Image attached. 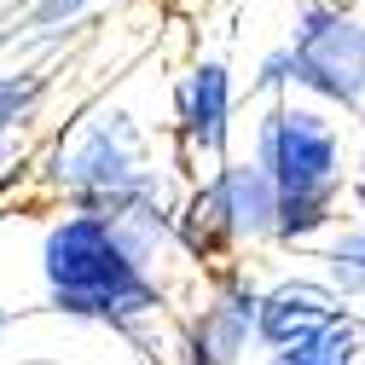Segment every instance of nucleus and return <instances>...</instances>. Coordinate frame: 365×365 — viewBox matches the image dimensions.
<instances>
[{
	"label": "nucleus",
	"instance_id": "obj_5",
	"mask_svg": "<svg viewBox=\"0 0 365 365\" xmlns=\"http://www.w3.org/2000/svg\"><path fill=\"white\" fill-rule=\"evenodd\" d=\"M284 47L290 93L365 128V0H296Z\"/></svg>",
	"mask_w": 365,
	"mask_h": 365
},
{
	"label": "nucleus",
	"instance_id": "obj_7",
	"mask_svg": "<svg viewBox=\"0 0 365 365\" xmlns=\"http://www.w3.org/2000/svg\"><path fill=\"white\" fill-rule=\"evenodd\" d=\"M238 70L220 47H197L192 58H180L174 76H168V145H174V163L180 174H203L215 168L238 133Z\"/></svg>",
	"mask_w": 365,
	"mask_h": 365
},
{
	"label": "nucleus",
	"instance_id": "obj_10",
	"mask_svg": "<svg viewBox=\"0 0 365 365\" xmlns=\"http://www.w3.org/2000/svg\"><path fill=\"white\" fill-rule=\"evenodd\" d=\"M250 365H365V313H342L325 331L296 336L284 348H261Z\"/></svg>",
	"mask_w": 365,
	"mask_h": 365
},
{
	"label": "nucleus",
	"instance_id": "obj_3",
	"mask_svg": "<svg viewBox=\"0 0 365 365\" xmlns=\"http://www.w3.org/2000/svg\"><path fill=\"white\" fill-rule=\"evenodd\" d=\"M261 174L279 192V220H272V250L279 255H313L325 232L348 215V186L359 174V122L313 105L302 93L261 99L244 145Z\"/></svg>",
	"mask_w": 365,
	"mask_h": 365
},
{
	"label": "nucleus",
	"instance_id": "obj_8",
	"mask_svg": "<svg viewBox=\"0 0 365 365\" xmlns=\"http://www.w3.org/2000/svg\"><path fill=\"white\" fill-rule=\"evenodd\" d=\"M354 313L331 279L319 267H290V272H272V279H261V307H255V342L261 348H284L296 336H313L325 331L331 319Z\"/></svg>",
	"mask_w": 365,
	"mask_h": 365
},
{
	"label": "nucleus",
	"instance_id": "obj_6",
	"mask_svg": "<svg viewBox=\"0 0 365 365\" xmlns=\"http://www.w3.org/2000/svg\"><path fill=\"white\" fill-rule=\"evenodd\" d=\"M255 307H261V272L255 261H226L197 272L174 325H168V365H250L255 342Z\"/></svg>",
	"mask_w": 365,
	"mask_h": 365
},
{
	"label": "nucleus",
	"instance_id": "obj_14",
	"mask_svg": "<svg viewBox=\"0 0 365 365\" xmlns=\"http://www.w3.org/2000/svg\"><path fill=\"white\" fill-rule=\"evenodd\" d=\"M6 336H12V307L0 302V342H6Z\"/></svg>",
	"mask_w": 365,
	"mask_h": 365
},
{
	"label": "nucleus",
	"instance_id": "obj_13",
	"mask_svg": "<svg viewBox=\"0 0 365 365\" xmlns=\"http://www.w3.org/2000/svg\"><path fill=\"white\" fill-rule=\"evenodd\" d=\"M35 180V133H12L0 140V209H12Z\"/></svg>",
	"mask_w": 365,
	"mask_h": 365
},
{
	"label": "nucleus",
	"instance_id": "obj_4",
	"mask_svg": "<svg viewBox=\"0 0 365 365\" xmlns=\"http://www.w3.org/2000/svg\"><path fill=\"white\" fill-rule=\"evenodd\" d=\"M272 220H279V192L261 174V163L250 151H226L215 168L186 180L180 209H174V232H180L186 261L209 272L244 255H267Z\"/></svg>",
	"mask_w": 365,
	"mask_h": 365
},
{
	"label": "nucleus",
	"instance_id": "obj_12",
	"mask_svg": "<svg viewBox=\"0 0 365 365\" xmlns=\"http://www.w3.org/2000/svg\"><path fill=\"white\" fill-rule=\"evenodd\" d=\"M53 105V70L47 64H0V140L35 133Z\"/></svg>",
	"mask_w": 365,
	"mask_h": 365
},
{
	"label": "nucleus",
	"instance_id": "obj_2",
	"mask_svg": "<svg viewBox=\"0 0 365 365\" xmlns=\"http://www.w3.org/2000/svg\"><path fill=\"white\" fill-rule=\"evenodd\" d=\"M29 192L53 209L87 215L174 209L186 174L168 145V76H151V64H140L81 99L47 140H35Z\"/></svg>",
	"mask_w": 365,
	"mask_h": 365
},
{
	"label": "nucleus",
	"instance_id": "obj_11",
	"mask_svg": "<svg viewBox=\"0 0 365 365\" xmlns=\"http://www.w3.org/2000/svg\"><path fill=\"white\" fill-rule=\"evenodd\" d=\"M313 267L325 272L331 290L359 313L365 307V215H342L325 232V244L313 250Z\"/></svg>",
	"mask_w": 365,
	"mask_h": 365
},
{
	"label": "nucleus",
	"instance_id": "obj_1",
	"mask_svg": "<svg viewBox=\"0 0 365 365\" xmlns=\"http://www.w3.org/2000/svg\"><path fill=\"white\" fill-rule=\"evenodd\" d=\"M174 209H53L35 232V279L47 313L151 348V331L174 325L186 290L197 284V267L174 232Z\"/></svg>",
	"mask_w": 365,
	"mask_h": 365
},
{
	"label": "nucleus",
	"instance_id": "obj_9",
	"mask_svg": "<svg viewBox=\"0 0 365 365\" xmlns=\"http://www.w3.org/2000/svg\"><path fill=\"white\" fill-rule=\"evenodd\" d=\"M110 6L122 0H18L0 24V47H64Z\"/></svg>",
	"mask_w": 365,
	"mask_h": 365
},
{
	"label": "nucleus",
	"instance_id": "obj_15",
	"mask_svg": "<svg viewBox=\"0 0 365 365\" xmlns=\"http://www.w3.org/2000/svg\"><path fill=\"white\" fill-rule=\"evenodd\" d=\"M12 6H18V0H0V24H6V12H12Z\"/></svg>",
	"mask_w": 365,
	"mask_h": 365
}]
</instances>
